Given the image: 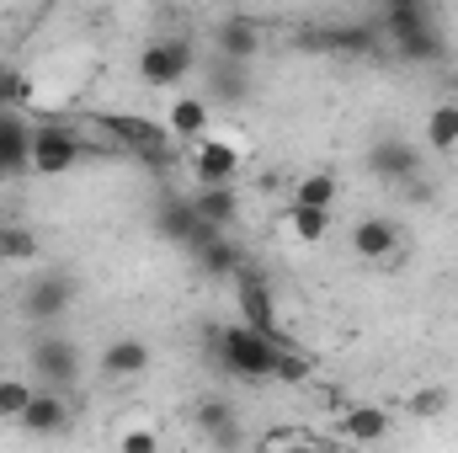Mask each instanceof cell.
Listing matches in <instances>:
<instances>
[{
  "label": "cell",
  "instance_id": "6da1fadb",
  "mask_svg": "<svg viewBox=\"0 0 458 453\" xmlns=\"http://www.w3.org/2000/svg\"><path fill=\"white\" fill-rule=\"evenodd\" d=\"M277 346L283 337H261L256 326H225L219 337H214V357H219V368H225L229 379H245V384H261V379H272V368H277Z\"/></svg>",
  "mask_w": 458,
  "mask_h": 453
},
{
  "label": "cell",
  "instance_id": "7a4b0ae2",
  "mask_svg": "<svg viewBox=\"0 0 458 453\" xmlns=\"http://www.w3.org/2000/svg\"><path fill=\"white\" fill-rule=\"evenodd\" d=\"M192 64H198L192 38H155V43L139 48V81L155 86V91H171L176 81H187Z\"/></svg>",
  "mask_w": 458,
  "mask_h": 453
},
{
  "label": "cell",
  "instance_id": "3957f363",
  "mask_svg": "<svg viewBox=\"0 0 458 453\" xmlns=\"http://www.w3.org/2000/svg\"><path fill=\"white\" fill-rule=\"evenodd\" d=\"M97 123L113 133L123 150H133V155H144L155 166L171 160V128H160V123H149V117H139V113H97Z\"/></svg>",
  "mask_w": 458,
  "mask_h": 453
},
{
  "label": "cell",
  "instance_id": "277c9868",
  "mask_svg": "<svg viewBox=\"0 0 458 453\" xmlns=\"http://www.w3.org/2000/svg\"><path fill=\"white\" fill-rule=\"evenodd\" d=\"M81 155H86V144L70 128H59V123H38L32 128V171L38 176H64V171H75Z\"/></svg>",
  "mask_w": 458,
  "mask_h": 453
},
{
  "label": "cell",
  "instance_id": "5b68a950",
  "mask_svg": "<svg viewBox=\"0 0 458 453\" xmlns=\"http://www.w3.org/2000/svg\"><path fill=\"white\" fill-rule=\"evenodd\" d=\"M32 373L48 379L54 389H70V384L81 379V346H75L70 337H59V331L38 337L32 341Z\"/></svg>",
  "mask_w": 458,
  "mask_h": 453
},
{
  "label": "cell",
  "instance_id": "8992f818",
  "mask_svg": "<svg viewBox=\"0 0 458 453\" xmlns=\"http://www.w3.org/2000/svg\"><path fill=\"white\" fill-rule=\"evenodd\" d=\"M229 283H234V299H240V321H245V326H256L261 337H283V331H277V304H272L267 278H261V272H250V267H240Z\"/></svg>",
  "mask_w": 458,
  "mask_h": 453
},
{
  "label": "cell",
  "instance_id": "52a82bcc",
  "mask_svg": "<svg viewBox=\"0 0 458 453\" xmlns=\"http://www.w3.org/2000/svg\"><path fill=\"white\" fill-rule=\"evenodd\" d=\"M187 166H192L198 187H229L240 176V150L229 139H198L192 155H187Z\"/></svg>",
  "mask_w": 458,
  "mask_h": 453
},
{
  "label": "cell",
  "instance_id": "ba28073f",
  "mask_svg": "<svg viewBox=\"0 0 458 453\" xmlns=\"http://www.w3.org/2000/svg\"><path fill=\"white\" fill-rule=\"evenodd\" d=\"M155 225L165 240H176V245H187V251H198L208 235H219V229L208 225L198 209H192V198H160V209H155Z\"/></svg>",
  "mask_w": 458,
  "mask_h": 453
},
{
  "label": "cell",
  "instance_id": "9c48e42d",
  "mask_svg": "<svg viewBox=\"0 0 458 453\" xmlns=\"http://www.w3.org/2000/svg\"><path fill=\"white\" fill-rule=\"evenodd\" d=\"M70 304H75V283H70L64 272H48V278L27 283V299H21L27 321H38V326H54Z\"/></svg>",
  "mask_w": 458,
  "mask_h": 453
},
{
  "label": "cell",
  "instance_id": "30bf717a",
  "mask_svg": "<svg viewBox=\"0 0 458 453\" xmlns=\"http://www.w3.org/2000/svg\"><path fill=\"white\" fill-rule=\"evenodd\" d=\"M368 171L400 187V182H416V176H421V155H416L405 139H378V144L368 150Z\"/></svg>",
  "mask_w": 458,
  "mask_h": 453
},
{
  "label": "cell",
  "instance_id": "8fae6325",
  "mask_svg": "<svg viewBox=\"0 0 458 453\" xmlns=\"http://www.w3.org/2000/svg\"><path fill=\"white\" fill-rule=\"evenodd\" d=\"M378 32L373 27H310L299 32V48H320V54H373Z\"/></svg>",
  "mask_w": 458,
  "mask_h": 453
},
{
  "label": "cell",
  "instance_id": "7c38bea8",
  "mask_svg": "<svg viewBox=\"0 0 458 453\" xmlns=\"http://www.w3.org/2000/svg\"><path fill=\"white\" fill-rule=\"evenodd\" d=\"M16 422H21L32 438H54V432L70 427V406H64L59 389H32V400H27V411H21Z\"/></svg>",
  "mask_w": 458,
  "mask_h": 453
},
{
  "label": "cell",
  "instance_id": "4fadbf2b",
  "mask_svg": "<svg viewBox=\"0 0 458 453\" xmlns=\"http://www.w3.org/2000/svg\"><path fill=\"white\" fill-rule=\"evenodd\" d=\"M352 251H357L362 261H384V256H394V251H400V225L384 219V214L357 219V225H352Z\"/></svg>",
  "mask_w": 458,
  "mask_h": 453
},
{
  "label": "cell",
  "instance_id": "5bb4252c",
  "mask_svg": "<svg viewBox=\"0 0 458 453\" xmlns=\"http://www.w3.org/2000/svg\"><path fill=\"white\" fill-rule=\"evenodd\" d=\"M21 171H32V128L0 113V176H21Z\"/></svg>",
  "mask_w": 458,
  "mask_h": 453
},
{
  "label": "cell",
  "instance_id": "9a60e30c",
  "mask_svg": "<svg viewBox=\"0 0 458 453\" xmlns=\"http://www.w3.org/2000/svg\"><path fill=\"white\" fill-rule=\"evenodd\" d=\"M149 368V346L139 337H117L107 352H102V379H113V384H128V379H139Z\"/></svg>",
  "mask_w": 458,
  "mask_h": 453
},
{
  "label": "cell",
  "instance_id": "2e32d148",
  "mask_svg": "<svg viewBox=\"0 0 458 453\" xmlns=\"http://www.w3.org/2000/svg\"><path fill=\"white\" fill-rule=\"evenodd\" d=\"M192 256H198V267H203L208 278H234L240 267H250V261H245V251H240V245L229 240V229L208 235V240H203V245H198Z\"/></svg>",
  "mask_w": 458,
  "mask_h": 453
},
{
  "label": "cell",
  "instance_id": "e0dca14e",
  "mask_svg": "<svg viewBox=\"0 0 458 453\" xmlns=\"http://www.w3.org/2000/svg\"><path fill=\"white\" fill-rule=\"evenodd\" d=\"M389 38H411L421 27H432V0H384V21Z\"/></svg>",
  "mask_w": 458,
  "mask_h": 453
},
{
  "label": "cell",
  "instance_id": "ac0fdd59",
  "mask_svg": "<svg viewBox=\"0 0 458 453\" xmlns=\"http://www.w3.org/2000/svg\"><path fill=\"white\" fill-rule=\"evenodd\" d=\"M208 102L203 97H176L171 102V117H165V128H171V139H187V144H198L203 133H208Z\"/></svg>",
  "mask_w": 458,
  "mask_h": 453
},
{
  "label": "cell",
  "instance_id": "d6986e66",
  "mask_svg": "<svg viewBox=\"0 0 458 453\" xmlns=\"http://www.w3.org/2000/svg\"><path fill=\"white\" fill-rule=\"evenodd\" d=\"M342 438L346 443H384L389 438V411H378V406H352V411H342Z\"/></svg>",
  "mask_w": 458,
  "mask_h": 453
},
{
  "label": "cell",
  "instance_id": "ffe728a7",
  "mask_svg": "<svg viewBox=\"0 0 458 453\" xmlns=\"http://www.w3.org/2000/svg\"><path fill=\"white\" fill-rule=\"evenodd\" d=\"M214 43H219V54H225V59L245 64V59H256V48H261V32H256V21L234 16V21H225V27L214 32Z\"/></svg>",
  "mask_w": 458,
  "mask_h": 453
},
{
  "label": "cell",
  "instance_id": "44dd1931",
  "mask_svg": "<svg viewBox=\"0 0 458 453\" xmlns=\"http://www.w3.org/2000/svg\"><path fill=\"white\" fill-rule=\"evenodd\" d=\"M283 229H288L293 240L315 245V240H326V235H331V209H315V203H288Z\"/></svg>",
  "mask_w": 458,
  "mask_h": 453
},
{
  "label": "cell",
  "instance_id": "7402d4cb",
  "mask_svg": "<svg viewBox=\"0 0 458 453\" xmlns=\"http://www.w3.org/2000/svg\"><path fill=\"white\" fill-rule=\"evenodd\" d=\"M192 209H198L214 229H229L234 225V214H240V203H234V182H229V187H198V192H192Z\"/></svg>",
  "mask_w": 458,
  "mask_h": 453
},
{
  "label": "cell",
  "instance_id": "603a6c76",
  "mask_svg": "<svg viewBox=\"0 0 458 453\" xmlns=\"http://www.w3.org/2000/svg\"><path fill=\"white\" fill-rule=\"evenodd\" d=\"M394 54H400L405 64H437L448 48H443V32H437V27H421V32H411V38H394Z\"/></svg>",
  "mask_w": 458,
  "mask_h": 453
},
{
  "label": "cell",
  "instance_id": "cb8c5ba5",
  "mask_svg": "<svg viewBox=\"0 0 458 453\" xmlns=\"http://www.w3.org/2000/svg\"><path fill=\"white\" fill-rule=\"evenodd\" d=\"M427 144L437 155H454L458 150V102H443V107L427 113Z\"/></svg>",
  "mask_w": 458,
  "mask_h": 453
},
{
  "label": "cell",
  "instance_id": "d4e9b609",
  "mask_svg": "<svg viewBox=\"0 0 458 453\" xmlns=\"http://www.w3.org/2000/svg\"><path fill=\"white\" fill-rule=\"evenodd\" d=\"M198 427H203L214 443H225V449L240 443V427H234V416H229L225 400H203V406H198Z\"/></svg>",
  "mask_w": 458,
  "mask_h": 453
},
{
  "label": "cell",
  "instance_id": "484cf974",
  "mask_svg": "<svg viewBox=\"0 0 458 453\" xmlns=\"http://www.w3.org/2000/svg\"><path fill=\"white\" fill-rule=\"evenodd\" d=\"M336 192H342V182H336L331 171H310V176H299V187H293V203L331 209V203H336Z\"/></svg>",
  "mask_w": 458,
  "mask_h": 453
},
{
  "label": "cell",
  "instance_id": "4316f807",
  "mask_svg": "<svg viewBox=\"0 0 458 453\" xmlns=\"http://www.w3.org/2000/svg\"><path fill=\"white\" fill-rule=\"evenodd\" d=\"M38 256V235L27 225H0V261H32Z\"/></svg>",
  "mask_w": 458,
  "mask_h": 453
},
{
  "label": "cell",
  "instance_id": "83f0119b",
  "mask_svg": "<svg viewBox=\"0 0 458 453\" xmlns=\"http://www.w3.org/2000/svg\"><path fill=\"white\" fill-rule=\"evenodd\" d=\"M310 373H315V363H310L299 346L283 341V346H277V368H272V379H283V384H304Z\"/></svg>",
  "mask_w": 458,
  "mask_h": 453
},
{
  "label": "cell",
  "instance_id": "f1b7e54d",
  "mask_svg": "<svg viewBox=\"0 0 458 453\" xmlns=\"http://www.w3.org/2000/svg\"><path fill=\"white\" fill-rule=\"evenodd\" d=\"M32 400V384L21 373H0V416H21Z\"/></svg>",
  "mask_w": 458,
  "mask_h": 453
},
{
  "label": "cell",
  "instance_id": "f546056e",
  "mask_svg": "<svg viewBox=\"0 0 458 453\" xmlns=\"http://www.w3.org/2000/svg\"><path fill=\"white\" fill-rule=\"evenodd\" d=\"M245 64H234V59H225L219 70H214V97H225V102H245Z\"/></svg>",
  "mask_w": 458,
  "mask_h": 453
},
{
  "label": "cell",
  "instance_id": "4dcf8cb0",
  "mask_svg": "<svg viewBox=\"0 0 458 453\" xmlns=\"http://www.w3.org/2000/svg\"><path fill=\"white\" fill-rule=\"evenodd\" d=\"M27 97H32L27 75H16V70H0V113H16V107H27Z\"/></svg>",
  "mask_w": 458,
  "mask_h": 453
},
{
  "label": "cell",
  "instance_id": "1f68e13d",
  "mask_svg": "<svg viewBox=\"0 0 458 453\" xmlns=\"http://www.w3.org/2000/svg\"><path fill=\"white\" fill-rule=\"evenodd\" d=\"M405 411L421 416V422H427V416H443V411H448V389H421V395H411Z\"/></svg>",
  "mask_w": 458,
  "mask_h": 453
},
{
  "label": "cell",
  "instance_id": "d6a6232c",
  "mask_svg": "<svg viewBox=\"0 0 458 453\" xmlns=\"http://www.w3.org/2000/svg\"><path fill=\"white\" fill-rule=\"evenodd\" d=\"M155 449H160V432H149V427L123 432V453H155Z\"/></svg>",
  "mask_w": 458,
  "mask_h": 453
},
{
  "label": "cell",
  "instance_id": "836d02e7",
  "mask_svg": "<svg viewBox=\"0 0 458 453\" xmlns=\"http://www.w3.org/2000/svg\"><path fill=\"white\" fill-rule=\"evenodd\" d=\"M448 86H454V102H458V75H454V81H448Z\"/></svg>",
  "mask_w": 458,
  "mask_h": 453
}]
</instances>
